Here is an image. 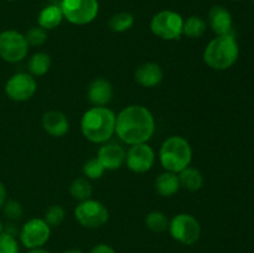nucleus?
<instances>
[{"label": "nucleus", "instance_id": "nucleus-7", "mask_svg": "<svg viewBox=\"0 0 254 253\" xmlns=\"http://www.w3.org/2000/svg\"><path fill=\"white\" fill-rule=\"evenodd\" d=\"M168 230L174 240L186 246L196 243L201 236L200 222L189 213H179L173 217Z\"/></svg>", "mask_w": 254, "mask_h": 253}, {"label": "nucleus", "instance_id": "nucleus-8", "mask_svg": "<svg viewBox=\"0 0 254 253\" xmlns=\"http://www.w3.org/2000/svg\"><path fill=\"white\" fill-rule=\"evenodd\" d=\"M29 52L25 35L15 30H6L0 34V57L9 63L22 61Z\"/></svg>", "mask_w": 254, "mask_h": 253}, {"label": "nucleus", "instance_id": "nucleus-17", "mask_svg": "<svg viewBox=\"0 0 254 253\" xmlns=\"http://www.w3.org/2000/svg\"><path fill=\"white\" fill-rule=\"evenodd\" d=\"M134 77L140 86L146 87V88H153V87L160 84V82L163 81L164 73L158 63L145 62L136 68Z\"/></svg>", "mask_w": 254, "mask_h": 253}, {"label": "nucleus", "instance_id": "nucleus-20", "mask_svg": "<svg viewBox=\"0 0 254 253\" xmlns=\"http://www.w3.org/2000/svg\"><path fill=\"white\" fill-rule=\"evenodd\" d=\"M179 181L181 188L189 191H198L203 185V176L200 170L188 166L179 173Z\"/></svg>", "mask_w": 254, "mask_h": 253}, {"label": "nucleus", "instance_id": "nucleus-2", "mask_svg": "<svg viewBox=\"0 0 254 253\" xmlns=\"http://www.w3.org/2000/svg\"><path fill=\"white\" fill-rule=\"evenodd\" d=\"M116 114L107 107H92L81 119V130L91 143L102 144L116 133Z\"/></svg>", "mask_w": 254, "mask_h": 253}, {"label": "nucleus", "instance_id": "nucleus-18", "mask_svg": "<svg viewBox=\"0 0 254 253\" xmlns=\"http://www.w3.org/2000/svg\"><path fill=\"white\" fill-rule=\"evenodd\" d=\"M180 188L179 176L171 171H165V173L160 174L155 180L156 192L164 197H170V196L175 195L180 190Z\"/></svg>", "mask_w": 254, "mask_h": 253}, {"label": "nucleus", "instance_id": "nucleus-21", "mask_svg": "<svg viewBox=\"0 0 254 253\" xmlns=\"http://www.w3.org/2000/svg\"><path fill=\"white\" fill-rule=\"evenodd\" d=\"M27 67L31 76H44L51 67V57L46 52H37L30 57Z\"/></svg>", "mask_w": 254, "mask_h": 253}, {"label": "nucleus", "instance_id": "nucleus-25", "mask_svg": "<svg viewBox=\"0 0 254 253\" xmlns=\"http://www.w3.org/2000/svg\"><path fill=\"white\" fill-rule=\"evenodd\" d=\"M134 25V16L130 12H118L109 19L108 26L114 32H124L131 29Z\"/></svg>", "mask_w": 254, "mask_h": 253}, {"label": "nucleus", "instance_id": "nucleus-12", "mask_svg": "<svg viewBox=\"0 0 254 253\" xmlns=\"http://www.w3.org/2000/svg\"><path fill=\"white\" fill-rule=\"evenodd\" d=\"M126 163L129 170L136 174H143L150 170L155 163V153L146 143L135 144L128 149Z\"/></svg>", "mask_w": 254, "mask_h": 253}, {"label": "nucleus", "instance_id": "nucleus-16", "mask_svg": "<svg viewBox=\"0 0 254 253\" xmlns=\"http://www.w3.org/2000/svg\"><path fill=\"white\" fill-rule=\"evenodd\" d=\"M42 126L47 134L60 138L69 130V122L62 112L49 111L42 117Z\"/></svg>", "mask_w": 254, "mask_h": 253}, {"label": "nucleus", "instance_id": "nucleus-10", "mask_svg": "<svg viewBox=\"0 0 254 253\" xmlns=\"http://www.w3.org/2000/svg\"><path fill=\"white\" fill-rule=\"evenodd\" d=\"M20 241L29 250L42 247L51 236V227L42 218H31L20 230Z\"/></svg>", "mask_w": 254, "mask_h": 253}, {"label": "nucleus", "instance_id": "nucleus-11", "mask_svg": "<svg viewBox=\"0 0 254 253\" xmlns=\"http://www.w3.org/2000/svg\"><path fill=\"white\" fill-rule=\"evenodd\" d=\"M37 89L34 76L29 73H16L7 79L5 84V93L15 102L29 101Z\"/></svg>", "mask_w": 254, "mask_h": 253}, {"label": "nucleus", "instance_id": "nucleus-15", "mask_svg": "<svg viewBox=\"0 0 254 253\" xmlns=\"http://www.w3.org/2000/svg\"><path fill=\"white\" fill-rule=\"evenodd\" d=\"M208 24L217 36L232 34V15L226 7L215 5L208 12Z\"/></svg>", "mask_w": 254, "mask_h": 253}, {"label": "nucleus", "instance_id": "nucleus-24", "mask_svg": "<svg viewBox=\"0 0 254 253\" xmlns=\"http://www.w3.org/2000/svg\"><path fill=\"white\" fill-rule=\"evenodd\" d=\"M169 218L161 211H151L146 215L145 225L150 231L156 233L164 232L169 228Z\"/></svg>", "mask_w": 254, "mask_h": 253}, {"label": "nucleus", "instance_id": "nucleus-9", "mask_svg": "<svg viewBox=\"0 0 254 253\" xmlns=\"http://www.w3.org/2000/svg\"><path fill=\"white\" fill-rule=\"evenodd\" d=\"M77 222L86 228H98L107 223L109 218L108 208L97 200L88 198L81 201L74 210Z\"/></svg>", "mask_w": 254, "mask_h": 253}, {"label": "nucleus", "instance_id": "nucleus-13", "mask_svg": "<svg viewBox=\"0 0 254 253\" xmlns=\"http://www.w3.org/2000/svg\"><path fill=\"white\" fill-rule=\"evenodd\" d=\"M126 150L119 144H104L97 154V159L101 161L106 170H117L126 163Z\"/></svg>", "mask_w": 254, "mask_h": 253}, {"label": "nucleus", "instance_id": "nucleus-34", "mask_svg": "<svg viewBox=\"0 0 254 253\" xmlns=\"http://www.w3.org/2000/svg\"><path fill=\"white\" fill-rule=\"evenodd\" d=\"M64 253H83L81 250H77V248H73V250H68Z\"/></svg>", "mask_w": 254, "mask_h": 253}, {"label": "nucleus", "instance_id": "nucleus-3", "mask_svg": "<svg viewBox=\"0 0 254 253\" xmlns=\"http://www.w3.org/2000/svg\"><path fill=\"white\" fill-rule=\"evenodd\" d=\"M240 56V47L235 36L222 35L208 42L203 52V61L212 69L225 71L231 68L237 62Z\"/></svg>", "mask_w": 254, "mask_h": 253}, {"label": "nucleus", "instance_id": "nucleus-29", "mask_svg": "<svg viewBox=\"0 0 254 253\" xmlns=\"http://www.w3.org/2000/svg\"><path fill=\"white\" fill-rule=\"evenodd\" d=\"M19 243L14 236L6 232L0 233V253H19Z\"/></svg>", "mask_w": 254, "mask_h": 253}, {"label": "nucleus", "instance_id": "nucleus-27", "mask_svg": "<svg viewBox=\"0 0 254 253\" xmlns=\"http://www.w3.org/2000/svg\"><path fill=\"white\" fill-rule=\"evenodd\" d=\"M44 220L50 227H56V226L61 225L62 221L64 220V207L60 205L50 206V207L47 208L46 213H45Z\"/></svg>", "mask_w": 254, "mask_h": 253}, {"label": "nucleus", "instance_id": "nucleus-31", "mask_svg": "<svg viewBox=\"0 0 254 253\" xmlns=\"http://www.w3.org/2000/svg\"><path fill=\"white\" fill-rule=\"evenodd\" d=\"M91 253H116V251H114L111 246L103 245V243H102V245H97L96 247L92 248Z\"/></svg>", "mask_w": 254, "mask_h": 253}, {"label": "nucleus", "instance_id": "nucleus-6", "mask_svg": "<svg viewBox=\"0 0 254 253\" xmlns=\"http://www.w3.org/2000/svg\"><path fill=\"white\" fill-rule=\"evenodd\" d=\"M60 7L64 19L73 25H87L99 11L98 0H61Z\"/></svg>", "mask_w": 254, "mask_h": 253}, {"label": "nucleus", "instance_id": "nucleus-35", "mask_svg": "<svg viewBox=\"0 0 254 253\" xmlns=\"http://www.w3.org/2000/svg\"><path fill=\"white\" fill-rule=\"evenodd\" d=\"M4 232V223H2V221L0 220V233Z\"/></svg>", "mask_w": 254, "mask_h": 253}, {"label": "nucleus", "instance_id": "nucleus-32", "mask_svg": "<svg viewBox=\"0 0 254 253\" xmlns=\"http://www.w3.org/2000/svg\"><path fill=\"white\" fill-rule=\"evenodd\" d=\"M5 202H6V189L4 184L0 181V208L5 205Z\"/></svg>", "mask_w": 254, "mask_h": 253}, {"label": "nucleus", "instance_id": "nucleus-36", "mask_svg": "<svg viewBox=\"0 0 254 253\" xmlns=\"http://www.w3.org/2000/svg\"><path fill=\"white\" fill-rule=\"evenodd\" d=\"M6 1H14V0H6Z\"/></svg>", "mask_w": 254, "mask_h": 253}, {"label": "nucleus", "instance_id": "nucleus-5", "mask_svg": "<svg viewBox=\"0 0 254 253\" xmlns=\"http://www.w3.org/2000/svg\"><path fill=\"white\" fill-rule=\"evenodd\" d=\"M184 19L179 12L173 10H163L153 16L150 30L155 36L166 41L179 40L183 35Z\"/></svg>", "mask_w": 254, "mask_h": 253}, {"label": "nucleus", "instance_id": "nucleus-19", "mask_svg": "<svg viewBox=\"0 0 254 253\" xmlns=\"http://www.w3.org/2000/svg\"><path fill=\"white\" fill-rule=\"evenodd\" d=\"M64 20V14L60 7V5H47L46 7L40 11L39 17H37V22L39 26L42 27L47 31V30H52L55 27L59 26Z\"/></svg>", "mask_w": 254, "mask_h": 253}, {"label": "nucleus", "instance_id": "nucleus-1", "mask_svg": "<svg viewBox=\"0 0 254 253\" xmlns=\"http://www.w3.org/2000/svg\"><path fill=\"white\" fill-rule=\"evenodd\" d=\"M155 131V119L146 107L133 104L119 112L116 119V133L129 145L150 140Z\"/></svg>", "mask_w": 254, "mask_h": 253}, {"label": "nucleus", "instance_id": "nucleus-28", "mask_svg": "<svg viewBox=\"0 0 254 253\" xmlns=\"http://www.w3.org/2000/svg\"><path fill=\"white\" fill-rule=\"evenodd\" d=\"M25 39H26L29 46L30 45L31 46H41L47 41V32L46 30L40 26L31 27L25 34Z\"/></svg>", "mask_w": 254, "mask_h": 253}, {"label": "nucleus", "instance_id": "nucleus-33", "mask_svg": "<svg viewBox=\"0 0 254 253\" xmlns=\"http://www.w3.org/2000/svg\"><path fill=\"white\" fill-rule=\"evenodd\" d=\"M27 253H51V252H49V251L45 250V248L39 247V248H32V250H30Z\"/></svg>", "mask_w": 254, "mask_h": 253}, {"label": "nucleus", "instance_id": "nucleus-23", "mask_svg": "<svg viewBox=\"0 0 254 253\" xmlns=\"http://www.w3.org/2000/svg\"><path fill=\"white\" fill-rule=\"evenodd\" d=\"M69 192L74 200L86 201L91 198L93 188L87 178H77L69 186Z\"/></svg>", "mask_w": 254, "mask_h": 253}, {"label": "nucleus", "instance_id": "nucleus-30", "mask_svg": "<svg viewBox=\"0 0 254 253\" xmlns=\"http://www.w3.org/2000/svg\"><path fill=\"white\" fill-rule=\"evenodd\" d=\"M4 208V213L10 221H17L22 217V213H24V210H22V206L20 205L17 201L10 200L5 202V205L2 206Z\"/></svg>", "mask_w": 254, "mask_h": 253}, {"label": "nucleus", "instance_id": "nucleus-14", "mask_svg": "<svg viewBox=\"0 0 254 253\" xmlns=\"http://www.w3.org/2000/svg\"><path fill=\"white\" fill-rule=\"evenodd\" d=\"M87 94L94 107H104L113 98V86L106 78L98 77L89 83Z\"/></svg>", "mask_w": 254, "mask_h": 253}, {"label": "nucleus", "instance_id": "nucleus-37", "mask_svg": "<svg viewBox=\"0 0 254 253\" xmlns=\"http://www.w3.org/2000/svg\"><path fill=\"white\" fill-rule=\"evenodd\" d=\"M252 1H253V2H254V0H252Z\"/></svg>", "mask_w": 254, "mask_h": 253}, {"label": "nucleus", "instance_id": "nucleus-26", "mask_svg": "<svg viewBox=\"0 0 254 253\" xmlns=\"http://www.w3.org/2000/svg\"><path fill=\"white\" fill-rule=\"evenodd\" d=\"M83 174L87 179H91V180H97V179H101L103 176L106 169L103 168V165L101 164V161L97 158H92L89 160H87L83 165Z\"/></svg>", "mask_w": 254, "mask_h": 253}, {"label": "nucleus", "instance_id": "nucleus-4", "mask_svg": "<svg viewBox=\"0 0 254 253\" xmlns=\"http://www.w3.org/2000/svg\"><path fill=\"white\" fill-rule=\"evenodd\" d=\"M160 164L166 171L180 173L190 165L192 160V149L185 138L179 135L169 136L159 150Z\"/></svg>", "mask_w": 254, "mask_h": 253}, {"label": "nucleus", "instance_id": "nucleus-22", "mask_svg": "<svg viewBox=\"0 0 254 253\" xmlns=\"http://www.w3.org/2000/svg\"><path fill=\"white\" fill-rule=\"evenodd\" d=\"M206 29H207V24L205 20L202 17L192 15V16L188 17L186 21H184L183 35L190 37V39H200L206 32Z\"/></svg>", "mask_w": 254, "mask_h": 253}]
</instances>
